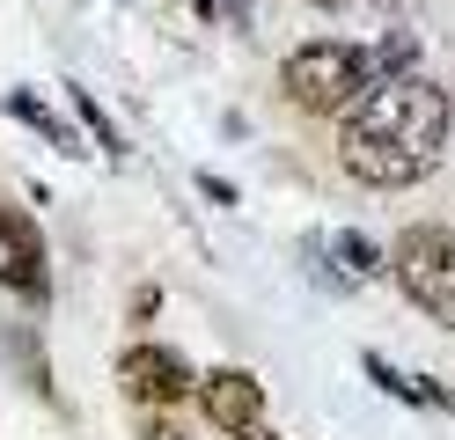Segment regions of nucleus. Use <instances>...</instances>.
<instances>
[{"label":"nucleus","mask_w":455,"mask_h":440,"mask_svg":"<svg viewBox=\"0 0 455 440\" xmlns=\"http://www.w3.org/2000/svg\"><path fill=\"white\" fill-rule=\"evenodd\" d=\"M360 367H367V381H375L382 396H396V404H419V374H396V367L382 360V352H367Z\"/></svg>","instance_id":"nucleus-9"},{"label":"nucleus","mask_w":455,"mask_h":440,"mask_svg":"<svg viewBox=\"0 0 455 440\" xmlns=\"http://www.w3.org/2000/svg\"><path fill=\"white\" fill-rule=\"evenodd\" d=\"M67 96H74V110H81V125L96 132V147H103V155H125V140H118V125H110V117L96 110V96H89V88H67Z\"/></svg>","instance_id":"nucleus-10"},{"label":"nucleus","mask_w":455,"mask_h":440,"mask_svg":"<svg viewBox=\"0 0 455 440\" xmlns=\"http://www.w3.org/2000/svg\"><path fill=\"white\" fill-rule=\"evenodd\" d=\"M118 389L140 411H169V404L198 396V374H191L184 352H169V345H132L125 360H118Z\"/></svg>","instance_id":"nucleus-4"},{"label":"nucleus","mask_w":455,"mask_h":440,"mask_svg":"<svg viewBox=\"0 0 455 440\" xmlns=\"http://www.w3.org/2000/svg\"><path fill=\"white\" fill-rule=\"evenodd\" d=\"M448 88L426 74H389L346 110V132H338V169L367 191H411L441 169L448 155Z\"/></svg>","instance_id":"nucleus-1"},{"label":"nucleus","mask_w":455,"mask_h":440,"mask_svg":"<svg viewBox=\"0 0 455 440\" xmlns=\"http://www.w3.org/2000/svg\"><path fill=\"white\" fill-rule=\"evenodd\" d=\"M228 440H272V433H258V426H243V433H228Z\"/></svg>","instance_id":"nucleus-15"},{"label":"nucleus","mask_w":455,"mask_h":440,"mask_svg":"<svg viewBox=\"0 0 455 440\" xmlns=\"http://www.w3.org/2000/svg\"><path fill=\"white\" fill-rule=\"evenodd\" d=\"M198 191H206L213 205H235V184H228V176H213V169H206V176H198Z\"/></svg>","instance_id":"nucleus-12"},{"label":"nucleus","mask_w":455,"mask_h":440,"mask_svg":"<svg viewBox=\"0 0 455 440\" xmlns=\"http://www.w3.org/2000/svg\"><path fill=\"white\" fill-rule=\"evenodd\" d=\"M8 117H15V125H37V132H44L52 147H60V155H89V147L74 140V125H60V117H52V110H44L37 96H22V88L8 96Z\"/></svg>","instance_id":"nucleus-7"},{"label":"nucleus","mask_w":455,"mask_h":440,"mask_svg":"<svg viewBox=\"0 0 455 440\" xmlns=\"http://www.w3.org/2000/svg\"><path fill=\"white\" fill-rule=\"evenodd\" d=\"M0 286L22 293V301H44L52 272H44V235L22 205H0Z\"/></svg>","instance_id":"nucleus-5"},{"label":"nucleus","mask_w":455,"mask_h":440,"mask_svg":"<svg viewBox=\"0 0 455 440\" xmlns=\"http://www.w3.org/2000/svg\"><path fill=\"white\" fill-rule=\"evenodd\" d=\"M389 272H396V286H404L426 316L455 331V228H448V220L404 228V235L389 243Z\"/></svg>","instance_id":"nucleus-3"},{"label":"nucleus","mask_w":455,"mask_h":440,"mask_svg":"<svg viewBox=\"0 0 455 440\" xmlns=\"http://www.w3.org/2000/svg\"><path fill=\"white\" fill-rule=\"evenodd\" d=\"M411 59H419V44H411V37H382V44H375L382 81H389V74H411Z\"/></svg>","instance_id":"nucleus-11"},{"label":"nucleus","mask_w":455,"mask_h":440,"mask_svg":"<svg viewBox=\"0 0 455 440\" xmlns=\"http://www.w3.org/2000/svg\"><path fill=\"white\" fill-rule=\"evenodd\" d=\"M140 440H184V433L169 426V419H155V411H148V419H140Z\"/></svg>","instance_id":"nucleus-14"},{"label":"nucleus","mask_w":455,"mask_h":440,"mask_svg":"<svg viewBox=\"0 0 455 440\" xmlns=\"http://www.w3.org/2000/svg\"><path fill=\"white\" fill-rule=\"evenodd\" d=\"M331 257L346 264V279H382V272H389V257L367 243V235H353V228H338V235H331Z\"/></svg>","instance_id":"nucleus-8"},{"label":"nucleus","mask_w":455,"mask_h":440,"mask_svg":"<svg viewBox=\"0 0 455 440\" xmlns=\"http://www.w3.org/2000/svg\"><path fill=\"white\" fill-rule=\"evenodd\" d=\"M375 81H382L375 52H367V44H346V37H308V44L287 52V67H279L287 103L308 110V117H346Z\"/></svg>","instance_id":"nucleus-2"},{"label":"nucleus","mask_w":455,"mask_h":440,"mask_svg":"<svg viewBox=\"0 0 455 440\" xmlns=\"http://www.w3.org/2000/svg\"><path fill=\"white\" fill-rule=\"evenodd\" d=\"M198 411H206L213 433L265 426V381L250 367H213V374H198Z\"/></svg>","instance_id":"nucleus-6"},{"label":"nucleus","mask_w":455,"mask_h":440,"mask_svg":"<svg viewBox=\"0 0 455 440\" xmlns=\"http://www.w3.org/2000/svg\"><path fill=\"white\" fill-rule=\"evenodd\" d=\"M155 308H162V286H140V293H132V323H148Z\"/></svg>","instance_id":"nucleus-13"}]
</instances>
